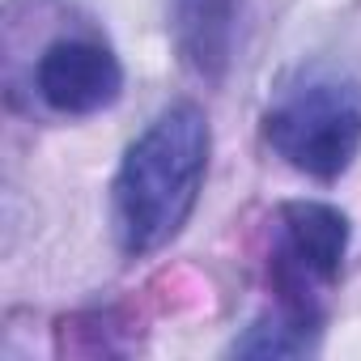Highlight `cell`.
<instances>
[{
	"mask_svg": "<svg viewBox=\"0 0 361 361\" xmlns=\"http://www.w3.org/2000/svg\"><path fill=\"white\" fill-rule=\"evenodd\" d=\"M281 243H276V276L285 285V302L310 306L306 285H331L340 276L348 251V217L319 200H289L281 209Z\"/></svg>",
	"mask_w": 361,
	"mask_h": 361,
	"instance_id": "3957f363",
	"label": "cell"
},
{
	"mask_svg": "<svg viewBox=\"0 0 361 361\" xmlns=\"http://www.w3.org/2000/svg\"><path fill=\"white\" fill-rule=\"evenodd\" d=\"M238 0H174L170 30L188 68L200 77H221L230 64Z\"/></svg>",
	"mask_w": 361,
	"mask_h": 361,
	"instance_id": "5b68a950",
	"label": "cell"
},
{
	"mask_svg": "<svg viewBox=\"0 0 361 361\" xmlns=\"http://www.w3.org/2000/svg\"><path fill=\"white\" fill-rule=\"evenodd\" d=\"M238 357H302L314 353V310L302 302H285L276 314L259 319L243 340H234Z\"/></svg>",
	"mask_w": 361,
	"mask_h": 361,
	"instance_id": "8992f818",
	"label": "cell"
},
{
	"mask_svg": "<svg viewBox=\"0 0 361 361\" xmlns=\"http://www.w3.org/2000/svg\"><path fill=\"white\" fill-rule=\"evenodd\" d=\"M209 170V119L196 102L166 106L123 153L115 174V238L128 255L161 251L188 226Z\"/></svg>",
	"mask_w": 361,
	"mask_h": 361,
	"instance_id": "6da1fadb",
	"label": "cell"
},
{
	"mask_svg": "<svg viewBox=\"0 0 361 361\" xmlns=\"http://www.w3.org/2000/svg\"><path fill=\"white\" fill-rule=\"evenodd\" d=\"M39 98L60 115H94L106 111L123 90L119 60L85 39H60L51 43L35 64Z\"/></svg>",
	"mask_w": 361,
	"mask_h": 361,
	"instance_id": "277c9868",
	"label": "cell"
},
{
	"mask_svg": "<svg viewBox=\"0 0 361 361\" xmlns=\"http://www.w3.org/2000/svg\"><path fill=\"white\" fill-rule=\"evenodd\" d=\"M268 145L310 178H340L361 153V85L348 77H314L289 90L264 115Z\"/></svg>",
	"mask_w": 361,
	"mask_h": 361,
	"instance_id": "7a4b0ae2",
	"label": "cell"
}]
</instances>
